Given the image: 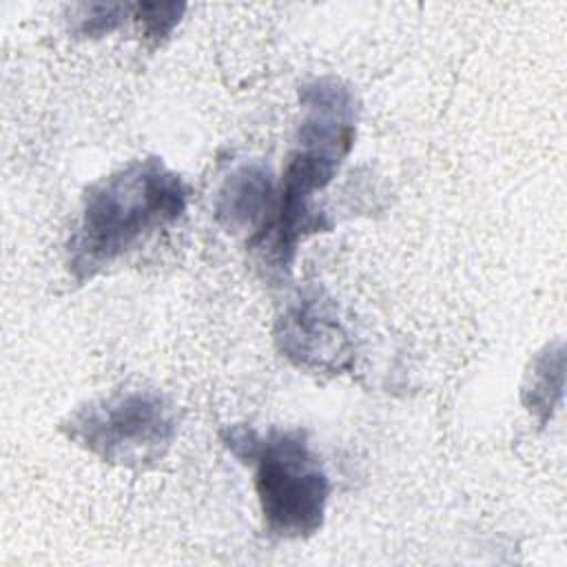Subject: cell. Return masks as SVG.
I'll return each mask as SVG.
<instances>
[{"instance_id": "5", "label": "cell", "mask_w": 567, "mask_h": 567, "mask_svg": "<svg viewBox=\"0 0 567 567\" xmlns=\"http://www.w3.org/2000/svg\"><path fill=\"white\" fill-rule=\"evenodd\" d=\"M275 346L295 368L312 374H343L354 365V343L332 299L319 290L299 292L275 321Z\"/></svg>"}, {"instance_id": "2", "label": "cell", "mask_w": 567, "mask_h": 567, "mask_svg": "<svg viewBox=\"0 0 567 567\" xmlns=\"http://www.w3.org/2000/svg\"><path fill=\"white\" fill-rule=\"evenodd\" d=\"M188 186L162 157L131 159L84 188L64 266L86 284L184 217Z\"/></svg>"}, {"instance_id": "1", "label": "cell", "mask_w": 567, "mask_h": 567, "mask_svg": "<svg viewBox=\"0 0 567 567\" xmlns=\"http://www.w3.org/2000/svg\"><path fill=\"white\" fill-rule=\"evenodd\" d=\"M301 120L277 186V206L270 221L248 239L268 268L286 275L292 270L299 246L317 233L332 228V219L315 206L357 137V97L334 78H312L299 89Z\"/></svg>"}, {"instance_id": "3", "label": "cell", "mask_w": 567, "mask_h": 567, "mask_svg": "<svg viewBox=\"0 0 567 567\" xmlns=\"http://www.w3.org/2000/svg\"><path fill=\"white\" fill-rule=\"evenodd\" d=\"M224 447L252 470L264 529L281 540L317 534L326 520L330 476L301 427L233 423L219 432Z\"/></svg>"}, {"instance_id": "9", "label": "cell", "mask_w": 567, "mask_h": 567, "mask_svg": "<svg viewBox=\"0 0 567 567\" xmlns=\"http://www.w3.org/2000/svg\"><path fill=\"white\" fill-rule=\"evenodd\" d=\"M184 11L186 4L182 2H137L133 4L131 16L137 20L148 47H159L179 24Z\"/></svg>"}, {"instance_id": "6", "label": "cell", "mask_w": 567, "mask_h": 567, "mask_svg": "<svg viewBox=\"0 0 567 567\" xmlns=\"http://www.w3.org/2000/svg\"><path fill=\"white\" fill-rule=\"evenodd\" d=\"M277 206V184L261 162L235 166L221 182L215 197V219L233 233L252 230L257 235Z\"/></svg>"}, {"instance_id": "8", "label": "cell", "mask_w": 567, "mask_h": 567, "mask_svg": "<svg viewBox=\"0 0 567 567\" xmlns=\"http://www.w3.org/2000/svg\"><path fill=\"white\" fill-rule=\"evenodd\" d=\"M126 2H84L71 7V31L82 38H102L120 29L131 13Z\"/></svg>"}, {"instance_id": "4", "label": "cell", "mask_w": 567, "mask_h": 567, "mask_svg": "<svg viewBox=\"0 0 567 567\" xmlns=\"http://www.w3.org/2000/svg\"><path fill=\"white\" fill-rule=\"evenodd\" d=\"M177 412L155 390H115L78 405L60 432L97 461L144 472L166 458L177 439Z\"/></svg>"}, {"instance_id": "7", "label": "cell", "mask_w": 567, "mask_h": 567, "mask_svg": "<svg viewBox=\"0 0 567 567\" xmlns=\"http://www.w3.org/2000/svg\"><path fill=\"white\" fill-rule=\"evenodd\" d=\"M563 388H565V348H563V339H554L532 357L523 379V388H520V401L527 414L540 427H545L551 421L554 412L558 410L563 401Z\"/></svg>"}]
</instances>
